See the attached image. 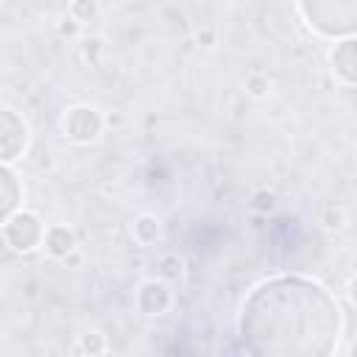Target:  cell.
Here are the masks:
<instances>
[{"instance_id": "obj_8", "label": "cell", "mask_w": 357, "mask_h": 357, "mask_svg": "<svg viewBox=\"0 0 357 357\" xmlns=\"http://www.w3.org/2000/svg\"><path fill=\"white\" fill-rule=\"evenodd\" d=\"M159 265H162V276L165 279H176V276H181V257L178 254H165L162 259H159Z\"/></svg>"}, {"instance_id": "obj_3", "label": "cell", "mask_w": 357, "mask_h": 357, "mask_svg": "<svg viewBox=\"0 0 357 357\" xmlns=\"http://www.w3.org/2000/svg\"><path fill=\"white\" fill-rule=\"evenodd\" d=\"M42 245H45V251H47L50 257L61 259V257H67V254L75 248V234H73L70 226L53 223V226L45 229V243H42Z\"/></svg>"}, {"instance_id": "obj_1", "label": "cell", "mask_w": 357, "mask_h": 357, "mask_svg": "<svg viewBox=\"0 0 357 357\" xmlns=\"http://www.w3.org/2000/svg\"><path fill=\"white\" fill-rule=\"evenodd\" d=\"M3 240L8 248L28 254L45 243V226L33 212L20 209V212H11L8 218H3Z\"/></svg>"}, {"instance_id": "obj_10", "label": "cell", "mask_w": 357, "mask_h": 357, "mask_svg": "<svg viewBox=\"0 0 357 357\" xmlns=\"http://www.w3.org/2000/svg\"><path fill=\"white\" fill-rule=\"evenodd\" d=\"M268 86H271V84H268V78H262V75H251V78H248V92H251L254 98H262V95L268 92Z\"/></svg>"}, {"instance_id": "obj_6", "label": "cell", "mask_w": 357, "mask_h": 357, "mask_svg": "<svg viewBox=\"0 0 357 357\" xmlns=\"http://www.w3.org/2000/svg\"><path fill=\"white\" fill-rule=\"evenodd\" d=\"M75 351H89V354H103L106 351V340L100 332H86L81 335V343L75 346Z\"/></svg>"}, {"instance_id": "obj_2", "label": "cell", "mask_w": 357, "mask_h": 357, "mask_svg": "<svg viewBox=\"0 0 357 357\" xmlns=\"http://www.w3.org/2000/svg\"><path fill=\"white\" fill-rule=\"evenodd\" d=\"M61 126H64V137H70L75 142H89L100 134L103 120H100L98 109H92V106H73L64 114Z\"/></svg>"}, {"instance_id": "obj_9", "label": "cell", "mask_w": 357, "mask_h": 357, "mask_svg": "<svg viewBox=\"0 0 357 357\" xmlns=\"http://www.w3.org/2000/svg\"><path fill=\"white\" fill-rule=\"evenodd\" d=\"M70 14H73V20L86 22L89 17H95V0H75L70 6Z\"/></svg>"}, {"instance_id": "obj_5", "label": "cell", "mask_w": 357, "mask_h": 357, "mask_svg": "<svg viewBox=\"0 0 357 357\" xmlns=\"http://www.w3.org/2000/svg\"><path fill=\"white\" fill-rule=\"evenodd\" d=\"M162 237V223L156 215H139L134 223V240L139 245H153Z\"/></svg>"}, {"instance_id": "obj_4", "label": "cell", "mask_w": 357, "mask_h": 357, "mask_svg": "<svg viewBox=\"0 0 357 357\" xmlns=\"http://www.w3.org/2000/svg\"><path fill=\"white\" fill-rule=\"evenodd\" d=\"M0 184H3V218H8V215L17 209V204L22 201V187L17 184V176H14L11 165L3 167V173H0Z\"/></svg>"}, {"instance_id": "obj_11", "label": "cell", "mask_w": 357, "mask_h": 357, "mask_svg": "<svg viewBox=\"0 0 357 357\" xmlns=\"http://www.w3.org/2000/svg\"><path fill=\"white\" fill-rule=\"evenodd\" d=\"M349 298H351V304L357 307V276H354L351 284H349Z\"/></svg>"}, {"instance_id": "obj_12", "label": "cell", "mask_w": 357, "mask_h": 357, "mask_svg": "<svg viewBox=\"0 0 357 357\" xmlns=\"http://www.w3.org/2000/svg\"><path fill=\"white\" fill-rule=\"evenodd\" d=\"M349 354H357V340H354V343L349 346Z\"/></svg>"}, {"instance_id": "obj_7", "label": "cell", "mask_w": 357, "mask_h": 357, "mask_svg": "<svg viewBox=\"0 0 357 357\" xmlns=\"http://www.w3.org/2000/svg\"><path fill=\"white\" fill-rule=\"evenodd\" d=\"M321 223H324L326 229H343V226H346V212H343V206H335V204L324 206Z\"/></svg>"}]
</instances>
